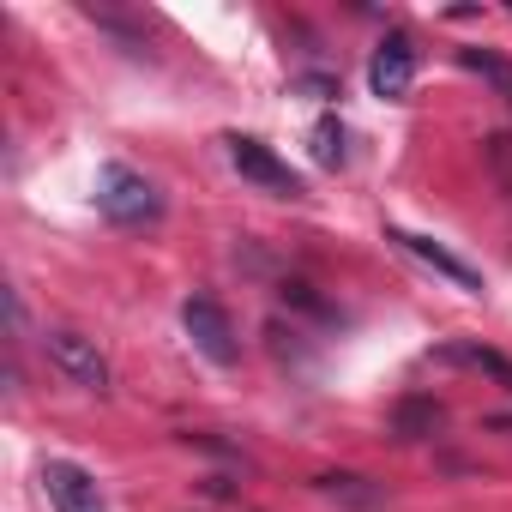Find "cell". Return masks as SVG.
I'll return each mask as SVG.
<instances>
[{
  "label": "cell",
  "mask_w": 512,
  "mask_h": 512,
  "mask_svg": "<svg viewBox=\"0 0 512 512\" xmlns=\"http://www.w3.org/2000/svg\"><path fill=\"white\" fill-rule=\"evenodd\" d=\"M97 211L109 223H121V229H139V223H157L163 217V193H157L151 175H139L127 163H109L97 175Z\"/></svg>",
  "instance_id": "cell-1"
},
{
  "label": "cell",
  "mask_w": 512,
  "mask_h": 512,
  "mask_svg": "<svg viewBox=\"0 0 512 512\" xmlns=\"http://www.w3.org/2000/svg\"><path fill=\"white\" fill-rule=\"evenodd\" d=\"M223 145H229V163L241 169V181H253V187L272 193V199H302V175H296V169H290L272 145L247 139V133H229Z\"/></svg>",
  "instance_id": "cell-2"
},
{
  "label": "cell",
  "mask_w": 512,
  "mask_h": 512,
  "mask_svg": "<svg viewBox=\"0 0 512 512\" xmlns=\"http://www.w3.org/2000/svg\"><path fill=\"white\" fill-rule=\"evenodd\" d=\"M181 326H187V338H193V350H199L205 362L235 368L241 344H235V326H229V314H223L217 296H187V302H181Z\"/></svg>",
  "instance_id": "cell-3"
},
{
  "label": "cell",
  "mask_w": 512,
  "mask_h": 512,
  "mask_svg": "<svg viewBox=\"0 0 512 512\" xmlns=\"http://www.w3.org/2000/svg\"><path fill=\"white\" fill-rule=\"evenodd\" d=\"M43 350H49V362H55L73 386H85V392H109V362H103V350H97L91 338H79V332H49Z\"/></svg>",
  "instance_id": "cell-4"
},
{
  "label": "cell",
  "mask_w": 512,
  "mask_h": 512,
  "mask_svg": "<svg viewBox=\"0 0 512 512\" xmlns=\"http://www.w3.org/2000/svg\"><path fill=\"white\" fill-rule=\"evenodd\" d=\"M410 85H416V43L404 31H392L374 49V61H368V91L386 97V103H398V97H410Z\"/></svg>",
  "instance_id": "cell-5"
},
{
  "label": "cell",
  "mask_w": 512,
  "mask_h": 512,
  "mask_svg": "<svg viewBox=\"0 0 512 512\" xmlns=\"http://www.w3.org/2000/svg\"><path fill=\"white\" fill-rule=\"evenodd\" d=\"M37 476H43L55 512H109V506H103V488H97V476H91L85 464H73V458H49Z\"/></svg>",
  "instance_id": "cell-6"
},
{
  "label": "cell",
  "mask_w": 512,
  "mask_h": 512,
  "mask_svg": "<svg viewBox=\"0 0 512 512\" xmlns=\"http://www.w3.org/2000/svg\"><path fill=\"white\" fill-rule=\"evenodd\" d=\"M392 241L410 253V260H422L434 278H446V284H458V290H470V296H482V272L476 266H464L452 247H440L434 235H416V229H392Z\"/></svg>",
  "instance_id": "cell-7"
},
{
  "label": "cell",
  "mask_w": 512,
  "mask_h": 512,
  "mask_svg": "<svg viewBox=\"0 0 512 512\" xmlns=\"http://www.w3.org/2000/svg\"><path fill=\"white\" fill-rule=\"evenodd\" d=\"M440 428V404L434 398H404L398 410H392V434L398 440H422V434H434Z\"/></svg>",
  "instance_id": "cell-8"
},
{
  "label": "cell",
  "mask_w": 512,
  "mask_h": 512,
  "mask_svg": "<svg viewBox=\"0 0 512 512\" xmlns=\"http://www.w3.org/2000/svg\"><path fill=\"white\" fill-rule=\"evenodd\" d=\"M458 61H464L470 73H482V79H488V85L512 103V61H500L494 49H458Z\"/></svg>",
  "instance_id": "cell-9"
},
{
  "label": "cell",
  "mask_w": 512,
  "mask_h": 512,
  "mask_svg": "<svg viewBox=\"0 0 512 512\" xmlns=\"http://www.w3.org/2000/svg\"><path fill=\"white\" fill-rule=\"evenodd\" d=\"M446 362H464V368H482V374H494L506 392H512V362L506 356H494V350H482V344H446Z\"/></svg>",
  "instance_id": "cell-10"
},
{
  "label": "cell",
  "mask_w": 512,
  "mask_h": 512,
  "mask_svg": "<svg viewBox=\"0 0 512 512\" xmlns=\"http://www.w3.org/2000/svg\"><path fill=\"white\" fill-rule=\"evenodd\" d=\"M314 163H326V169L344 163V121L338 115H320V127H314Z\"/></svg>",
  "instance_id": "cell-11"
},
{
  "label": "cell",
  "mask_w": 512,
  "mask_h": 512,
  "mask_svg": "<svg viewBox=\"0 0 512 512\" xmlns=\"http://www.w3.org/2000/svg\"><path fill=\"white\" fill-rule=\"evenodd\" d=\"M320 494L350 500V506H380V488H362V476H320Z\"/></svg>",
  "instance_id": "cell-12"
}]
</instances>
